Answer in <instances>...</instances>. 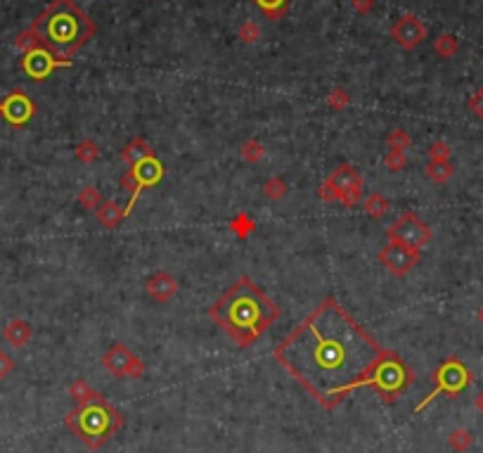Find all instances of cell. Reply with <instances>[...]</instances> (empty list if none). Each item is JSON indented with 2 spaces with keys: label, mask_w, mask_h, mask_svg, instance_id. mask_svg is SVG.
<instances>
[{
  "label": "cell",
  "mask_w": 483,
  "mask_h": 453,
  "mask_svg": "<svg viewBox=\"0 0 483 453\" xmlns=\"http://www.w3.org/2000/svg\"><path fill=\"white\" fill-rule=\"evenodd\" d=\"M387 352L334 297H327L272 356L325 409H334L358 387H375Z\"/></svg>",
  "instance_id": "obj_1"
},
{
  "label": "cell",
  "mask_w": 483,
  "mask_h": 453,
  "mask_svg": "<svg viewBox=\"0 0 483 453\" xmlns=\"http://www.w3.org/2000/svg\"><path fill=\"white\" fill-rule=\"evenodd\" d=\"M208 316L237 347H251L280 318V309L251 278L242 275L208 309Z\"/></svg>",
  "instance_id": "obj_2"
},
{
  "label": "cell",
  "mask_w": 483,
  "mask_h": 453,
  "mask_svg": "<svg viewBox=\"0 0 483 453\" xmlns=\"http://www.w3.org/2000/svg\"><path fill=\"white\" fill-rule=\"evenodd\" d=\"M29 31L38 45H43L60 60H69L97 34V27L74 0H52L34 19Z\"/></svg>",
  "instance_id": "obj_3"
},
{
  "label": "cell",
  "mask_w": 483,
  "mask_h": 453,
  "mask_svg": "<svg viewBox=\"0 0 483 453\" xmlns=\"http://www.w3.org/2000/svg\"><path fill=\"white\" fill-rule=\"evenodd\" d=\"M119 423H121L119 413L109 409L100 397L88 399L81 409L69 416V425L90 446H100L119 427Z\"/></svg>",
  "instance_id": "obj_4"
},
{
  "label": "cell",
  "mask_w": 483,
  "mask_h": 453,
  "mask_svg": "<svg viewBox=\"0 0 483 453\" xmlns=\"http://www.w3.org/2000/svg\"><path fill=\"white\" fill-rule=\"evenodd\" d=\"M434 380H436L434 392H429V397L424 399L420 406H417V409H415L417 413H420L427 404H432L439 394H450V397H458V394L462 390H467L469 383H472V373L467 371V366L462 364L460 359H446L439 366V371H436Z\"/></svg>",
  "instance_id": "obj_5"
},
{
  "label": "cell",
  "mask_w": 483,
  "mask_h": 453,
  "mask_svg": "<svg viewBox=\"0 0 483 453\" xmlns=\"http://www.w3.org/2000/svg\"><path fill=\"white\" fill-rule=\"evenodd\" d=\"M161 176H164V166H161V161L156 157H149L145 161H140V164L130 166V171L121 178V185L130 187V202L126 204V209H123V211H126V216L133 211V206H135V202H138L140 192L145 190V187H149V185L159 183Z\"/></svg>",
  "instance_id": "obj_6"
},
{
  "label": "cell",
  "mask_w": 483,
  "mask_h": 453,
  "mask_svg": "<svg viewBox=\"0 0 483 453\" xmlns=\"http://www.w3.org/2000/svg\"><path fill=\"white\" fill-rule=\"evenodd\" d=\"M387 237L389 242H401V244H408V247L422 249L424 244L432 240V228L417 213L408 211L387 230Z\"/></svg>",
  "instance_id": "obj_7"
},
{
  "label": "cell",
  "mask_w": 483,
  "mask_h": 453,
  "mask_svg": "<svg viewBox=\"0 0 483 453\" xmlns=\"http://www.w3.org/2000/svg\"><path fill=\"white\" fill-rule=\"evenodd\" d=\"M327 183L334 187L337 199L344 206H356L363 199V176L351 164H339Z\"/></svg>",
  "instance_id": "obj_8"
},
{
  "label": "cell",
  "mask_w": 483,
  "mask_h": 453,
  "mask_svg": "<svg viewBox=\"0 0 483 453\" xmlns=\"http://www.w3.org/2000/svg\"><path fill=\"white\" fill-rule=\"evenodd\" d=\"M57 67H71V60H60V57H55L50 50H45L43 45H36V48L26 50L22 57V69L34 81L48 79Z\"/></svg>",
  "instance_id": "obj_9"
},
{
  "label": "cell",
  "mask_w": 483,
  "mask_h": 453,
  "mask_svg": "<svg viewBox=\"0 0 483 453\" xmlns=\"http://www.w3.org/2000/svg\"><path fill=\"white\" fill-rule=\"evenodd\" d=\"M420 259H422L420 249L408 247V244H401V242H389L387 247L380 252L382 266H387L389 273H394V275L410 273V271L420 263Z\"/></svg>",
  "instance_id": "obj_10"
},
{
  "label": "cell",
  "mask_w": 483,
  "mask_h": 453,
  "mask_svg": "<svg viewBox=\"0 0 483 453\" xmlns=\"http://www.w3.org/2000/svg\"><path fill=\"white\" fill-rule=\"evenodd\" d=\"M0 114L12 126H24L31 116L36 114V105L31 102L24 90H12V93L0 102Z\"/></svg>",
  "instance_id": "obj_11"
},
{
  "label": "cell",
  "mask_w": 483,
  "mask_h": 453,
  "mask_svg": "<svg viewBox=\"0 0 483 453\" xmlns=\"http://www.w3.org/2000/svg\"><path fill=\"white\" fill-rule=\"evenodd\" d=\"M391 36H394L403 48L413 50L424 41V38H427V29H424V24L417 17L406 15L394 29H391Z\"/></svg>",
  "instance_id": "obj_12"
},
{
  "label": "cell",
  "mask_w": 483,
  "mask_h": 453,
  "mask_svg": "<svg viewBox=\"0 0 483 453\" xmlns=\"http://www.w3.org/2000/svg\"><path fill=\"white\" fill-rule=\"evenodd\" d=\"M104 368L112 371L114 375H140V364L133 354L128 352L123 345H114L104 354Z\"/></svg>",
  "instance_id": "obj_13"
},
{
  "label": "cell",
  "mask_w": 483,
  "mask_h": 453,
  "mask_svg": "<svg viewBox=\"0 0 483 453\" xmlns=\"http://www.w3.org/2000/svg\"><path fill=\"white\" fill-rule=\"evenodd\" d=\"M175 290H178V283H175V278L171 273H164V271H161V273H156V275H152L147 280V285H145V292L152 297V299H156V302H168L175 294Z\"/></svg>",
  "instance_id": "obj_14"
},
{
  "label": "cell",
  "mask_w": 483,
  "mask_h": 453,
  "mask_svg": "<svg viewBox=\"0 0 483 453\" xmlns=\"http://www.w3.org/2000/svg\"><path fill=\"white\" fill-rule=\"evenodd\" d=\"M149 157H154V150H152V145L145 142L142 138L130 140L128 145L121 150V159L128 164V169H130V166H135V164H140V161L149 159Z\"/></svg>",
  "instance_id": "obj_15"
},
{
  "label": "cell",
  "mask_w": 483,
  "mask_h": 453,
  "mask_svg": "<svg viewBox=\"0 0 483 453\" xmlns=\"http://www.w3.org/2000/svg\"><path fill=\"white\" fill-rule=\"evenodd\" d=\"M97 218H100V223L104 228H116V225L126 218V211L119 209V204L112 202V199H107V202H102L97 206Z\"/></svg>",
  "instance_id": "obj_16"
},
{
  "label": "cell",
  "mask_w": 483,
  "mask_h": 453,
  "mask_svg": "<svg viewBox=\"0 0 483 453\" xmlns=\"http://www.w3.org/2000/svg\"><path fill=\"white\" fill-rule=\"evenodd\" d=\"M363 209L368 211V216H372V218H382L389 213L391 204L382 192H370V195L363 199Z\"/></svg>",
  "instance_id": "obj_17"
},
{
  "label": "cell",
  "mask_w": 483,
  "mask_h": 453,
  "mask_svg": "<svg viewBox=\"0 0 483 453\" xmlns=\"http://www.w3.org/2000/svg\"><path fill=\"white\" fill-rule=\"evenodd\" d=\"M31 337V328H29V323L26 321H12L8 328H5V340L10 342L12 347H22L26 345Z\"/></svg>",
  "instance_id": "obj_18"
},
{
  "label": "cell",
  "mask_w": 483,
  "mask_h": 453,
  "mask_svg": "<svg viewBox=\"0 0 483 453\" xmlns=\"http://www.w3.org/2000/svg\"><path fill=\"white\" fill-rule=\"evenodd\" d=\"M455 166L450 164V159H432L427 164V176L434 180V183H446V180L453 178Z\"/></svg>",
  "instance_id": "obj_19"
},
{
  "label": "cell",
  "mask_w": 483,
  "mask_h": 453,
  "mask_svg": "<svg viewBox=\"0 0 483 453\" xmlns=\"http://www.w3.org/2000/svg\"><path fill=\"white\" fill-rule=\"evenodd\" d=\"M253 3H256V8L263 10L265 15L272 19V22L282 19L287 8H289V0H253Z\"/></svg>",
  "instance_id": "obj_20"
},
{
  "label": "cell",
  "mask_w": 483,
  "mask_h": 453,
  "mask_svg": "<svg viewBox=\"0 0 483 453\" xmlns=\"http://www.w3.org/2000/svg\"><path fill=\"white\" fill-rule=\"evenodd\" d=\"M460 43L455 36L450 34H441L439 38H436V53H439L441 57H453L455 53H458Z\"/></svg>",
  "instance_id": "obj_21"
},
{
  "label": "cell",
  "mask_w": 483,
  "mask_h": 453,
  "mask_svg": "<svg viewBox=\"0 0 483 453\" xmlns=\"http://www.w3.org/2000/svg\"><path fill=\"white\" fill-rule=\"evenodd\" d=\"M387 145H389L391 152H406L410 147V135L403 131V128H396V131L389 133Z\"/></svg>",
  "instance_id": "obj_22"
},
{
  "label": "cell",
  "mask_w": 483,
  "mask_h": 453,
  "mask_svg": "<svg viewBox=\"0 0 483 453\" xmlns=\"http://www.w3.org/2000/svg\"><path fill=\"white\" fill-rule=\"evenodd\" d=\"M97 157H100V147H97L93 140H83L81 145H78L76 159H81V161H86V164H90V161H95Z\"/></svg>",
  "instance_id": "obj_23"
},
{
  "label": "cell",
  "mask_w": 483,
  "mask_h": 453,
  "mask_svg": "<svg viewBox=\"0 0 483 453\" xmlns=\"http://www.w3.org/2000/svg\"><path fill=\"white\" fill-rule=\"evenodd\" d=\"M78 202H81L83 206H86V209H95L97 211V206H100L102 202H100V190H97V187H83L81 190V195H78Z\"/></svg>",
  "instance_id": "obj_24"
},
{
  "label": "cell",
  "mask_w": 483,
  "mask_h": 453,
  "mask_svg": "<svg viewBox=\"0 0 483 453\" xmlns=\"http://www.w3.org/2000/svg\"><path fill=\"white\" fill-rule=\"evenodd\" d=\"M450 446H453L455 451H467L469 446H472V435H469L467 430H455L453 435H450Z\"/></svg>",
  "instance_id": "obj_25"
},
{
  "label": "cell",
  "mask_w": 483,
  "mask_h": 453,
  "mask_svg": "<svg viewBox=\"0 0 483 453\" xmlns=\"http://www.w3.org/2000/svg\"><path fill=\"white\" fill-rule=\"evenodd\" d=\"M242 157L249 159V161H258L263 157V145H261L258 140H249L242 145Z\"/></svg>",
  "instance_id": "obj_26"
},
{
  "label": "cell",
  "mask_w": 483,
  "mask_h": 453,
  "mask_svg": "<svg viewBox=\"0 0 483 453\" xmlns=\"http://www.w3.org/2000/svg\"><path fill=\"white\" fill-rule=\"evenodd\" d=\"M450 154H453V150H450V145L443 140H436L434 145L429 147V157L432 159H450Z\"/></svg>",
  "instance_id": "obj_27"
},
{
  "label": "cell",
  "mask_w": 483,
  "mask_h": 453,
  "mask_svg": "<svg viewBox=\"0 0 483 453\" xmlns=\"http://www.w3.org/2000/svg\"><path fill=\"white\" fill-rule=\"evenodd\" d=\"M384 164H387L389 171H401L403 166H406V154H403V152H389L387 157H384Z\"/></svg>",
  "instance_id": "obj_28"
},
{
  "label": "cell",
  "mask_w": 483,
  "mask_h": 453,
  "mask_svg": "<svg viewBox=\"0 0 483 453\" xmlns=\"http://www.w3.org/2000/svg\"><path fill=\"white\" fill-rule=\"evenodd\" d=\"M265 195H268V197H272V199L282 197V195H284V180H280V178L268 180V185H265Z\"/></svg>",
  "instance_id": "obj_29"
},
{
  "label": "cell",
  "mask_w": 483,
  "mask_h": 453,
  "mask_svg": "<svg viewBox=\"0 0 483 453\" xmlns=\"http://www.w3.org/2000/svg\"><path fill=\"white\" fill-rule=\"evenodd\" d=\"M346 105H349V95H346V90H332L330 95V107L332 109H344Z\"/></svg>",
  "instance_id": "obj_30"
},
{
  "label": "cell",
  "mask_w": 483,
  "mask_h": 453,
  "mask_svg": "<svg viewBox=\"0 0 483 453\" xmlns=\"http://www.w3.org/2000/svg\"><path fill=\"white\" fill-rule=\"evenodd\" d=\"M469 109H472L479 119H483V88H479L472 98H469Z\"/></svg>",
  "instance_id": "obj_31"
},
{
  "label": "cell",
  "mask_w": 483,
  "mask_h": 453,
  "mask_svg": "<svg viewBox=\"0 0 483 453\" xmlns=\"http://www.w3.org/2000/svg\"><path fill=\"white\" fill-rule=\"evenodd\" d=\"M239 36L244 38L246 43H253L258 38V31H256V27H251V24H246V27H242L239 29Z\"/></svg>",
  "instance_id": "obj_32"
},
{
  "label": "cell",
  "mask_w": 483,
  "mask_h": 453,
  "mask_svg": "<svg viewBox=\"0 0 483 453\" xmlns=\"http://www.w3.org/2000/svg\"><path fill=\"white\" fill-rule=\"evenodd\" d=\"M12 368V361H10V356L5 354V352H0V378H3L5 373H8Z\"/></svg>",
  "instance_id": "obj_33"
},
{
  "label": "cell",
  "mask_w": 483,
  "mask_h": 453,
  "mask_svg": "<svg viewBox=\"0 0 483 453\" xmlns=\"http://www.w3.org/2000/svg\"><path fill=\"white\" fill-rule=\"evenodd\" d=\"M372 5H375V0H353V8L360 12H368Z\"/></svg>",
  "instance_id": "obj_34"
},
{
  "label": "cell",
  "mask_w": 483,
  "mask_h": 453,
  "mask_svg": "<svg viewBox=\"0 0 483 453\" xmlns=\"http://www.w3.org/2000/svg\"><path fill=\"white\" fill-rule=\"evenodd\" d=\"M474 404H476V409H479V411L483 413V390L479 392V397H476V401H474Z\"/></svg>",
  "instance_id": "obj_35"
},
{
  "label": "cell",
  "mask_w": 483,
  "mask_h": 453,
  "mask_svg": "<svg viewBox=\"0 0 483 453\" xmlns=\"http://www.w3.org/2000/svg\"><path fill=\"white\" fill-rule=\"evenodd\" d=\"M476 318H479V323H481V325H483V306L479 309V314H476Z\"/></svg>",
  "instance_id": "obj_36"
}]
</instances>
